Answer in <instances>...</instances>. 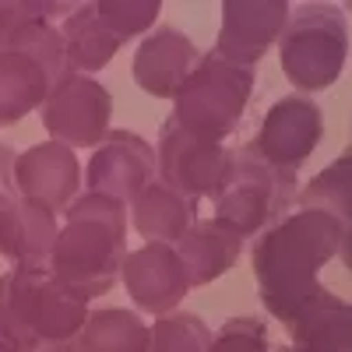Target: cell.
<instances>
[{
	"instance_id": "obj_6",
	"label": "cell",
	"mask_w": 352,
	"mask_h": 352,
	"mask_svg": "<svg viewBox=\"0 0 352 352\" xmlns=\"http://www.w3.org/2000/svg\"><path fill=\"white\" fill-rule=\"evenodd\" d=\"M345 18L324 4H307L292 14L278 36V56L285 78L300 92L331 88L345 64Z\"/></svg>"
},
{
	"instance_id": "obj_24",
	"label": "cell",
	"mask_w": 352,
	"mask_h": 352,
	"mask_svg": "<svg viewBox=\"0 0 352 352\" xmlns=\"http://www.w3.org/2000/svg\"><path fill=\"white\" fill-rule=\"evenodd\" d=\"M349 173H352V159L342 155L320 176H314L303 190V208H320V212H331L349 222V190H352Z\"/></svg>"
},
{
	"instance_id": "obj_20",
	"label": "cell",
	"mask_w": 352,
	"mask_h": 352,
	"mask_svg": "<svg viewBox=\"0 0 352 352\" xmlns=\"http://www.w3.org/2000/svg\"><path fill=\"white\" fill-rule=\"evenodd\" d=\"M56 32H60V43H64L67 74H96L113 60L116 50H120V39L106 28L96 4L71 8L67 21L56 28Z\"/></svg>"
},
{
	"instance_id": "obj_15",
	"label": "cell",
	"mask_w": 352,
	"mask_h": 352,
	"mask_svg": "<svg viewBox=\"0 0 352 352\" xmlns=\"http://www.w3.org/2000/svg\"><path fill=\"white\" fill-rule=\"evenodd\" d=\"M194 64H197V46L190 43V36H184L180 28L162 25L138 46L131 74L148 96L173 99L176 88L194 71Z\"/></svg>"
},
{
	"instance_id": "obj_9",
	"label": "cell",
	"mask_w": 352,
	"mask_h": 352,
	"mask_svg": "<svg viewBox=\"0 0 352 352\" xmlns=\"http://www.w3.org/2000/svg\"><path fill=\"white\" fill-rule=\"evenodd\" d=\"M155 180V152L152 144L131 131H109L85 169L88 194H102L131 208V201Z\"/></svg>"
},
{
	"instance_id": "obj_7",
	"label": "cell",
	"mask_w": 352,
	"mask_h": 352,
	"mask_svg": "<svg viewBox=\"0 0 352 352\" xmlns=\"http://www.w3.org/2000/svg\"><path fill=\"white\" fill-rule=\"evenodd\" d=\"M39 113H43V127L50 131L53 141L67 144V148H96L109 134L113 96L96 78L67 74L50 88Z\"/></svg>"
},
{
	"instance_id": "obj_11",
	"label": "cell",
	"mask_w": 352,
	"mask_h": 352,
	"mask_svg": "<svg viewBox=\"0 0 352 352\" xmlns=\"http://www.w3.org/2000/svg\"><path fill=\"white\" fill-rule=\"evenodd\" d=\"M289 21L285 0H229L222 4V28L215 39V56L226 64L250 67L268 53Z\"/></svg>"
},
{
	"instance_id": "obj_17",
	"label": "cell",
	"mask_w": 352,
	"mask_h": 352,
	"mask_svg": "<svg viewBox=\"0 0 352 352\" xmlns=\"http://www.w3.org/2000/svg\"><path fill=\"white\" fill-rule=\"evenodd\" d=\"M285 331L296 352H349L352 345V310L342 296L320 285L314 296L289 317Z\"/></svg>"
},
{
	"instance_id": "obj_16",
	"label": "cell",
	"mask_w": 352,
	"mask_h": 352,
	"mask_svg": "<svg viewBox=\"0 0 352 352\" xmlns=\"http://www.w3.org/2000/svg\"><path fill=\"white\" fill-rule=\"evenodd\" d=\"M56 212L36 197H14L0 208V254L11 257L21 268L50 264L56 243Z\"/></svg>"
},
{
	"instance_id": "obj_14",
	"label": "cell",
	"mask_w": 352,
	"mask_h": 352,
	"mask_svg": "<svg viewBox=\"0 0 352 352\" xmlns=\"http://www.w3.org/2000/svg\"><path fill=\"white\" fill-rule=\"evenodd\" d=\"M81 187V166L74 148L60 141H43L32 144L28 152H21L14 159V190L21 197H36L43 204H50L53 212L67 208L78 197Z\"/></svg>"
},
{
	"instance_id": "obj_30",
	"label": "cell",
	"mask_w": 352,
	"mask_h": 352,
	"mask_svg": "<svg viewBox=\"0 0 352 352\" xmlns=\"http://www.w3.org/2000/svg\"><path fill=\"white\" fill-rule=\"evenodd\" d=\"M272 352H296V349H292V345H285V349H272Z\"/></svg>"
},
{
	"instance_id": "obj_25",
	"label": "cell",
	"mask_w": 352,
	"mask_h": 352,
	"mask_svg": "<svg viewBox=\"0 0 352 352\" xmlns=\"http://www.w3.org/2000/svg\"><path fill=\"white\" fill-rule=\"evenodd\" d=\"M99 8V18L106 21V28L124 43H131L134 36L148 32V28L159 21V4L155 0H134V4H127V0H102Z\"/></svg>"
},
{
	"instance_id": "obj_1",
	"label": "cell",
	"mask_w": 352,
	"mask_h": 352,
	"mask_svg": "<svg viewBox=\"0 0 352 352\" xmlns=\"http://www.w3.org/2000/svg\"><path fill=\"white\" fill-rule=\"evenodd\" d=\"M331 257H349L345 219L320 208H300L268 226L250 254L264 310L289 324V317L320 289L317 272Z\"/></svg>"
},
{
	"instance_id": "obj_26",
	"label": "cell",
	"mask_w": 352,
	"mask_h": 352,
	"mask_svg": "<svg viewBox=\"0 0 352 352\" xmlns=\"http://www.w3.org/2000/svg\"><path fill=\"white\" fill-rule=\"evenodd\" d=\"M208 352H272L268 324L261 317H229L212 335Z\"/></svg>"
},
{
	"instance_id": "obj_3",
	"label": "cell",
	"mask_w": 352,
	"mask_h": 352,
	"mask_svg": "<svg viewBox=\"0 0 352 352\" xmlns=\"http://www.w3.org/2000/svg\"><path fill=\"white\" fill-rule=\"evenodd\" d=\"M85 317L88 300L71 292L50 272V264H14L8 275H0V331L11 335L21 352L50 342H74Z\"/></svg>"
},
{
	"instance_id": "obj_13",
	"label": "cell",
	"mask_w": 352,
	"mask_h": 352,
	"mask_svg": "<svg viewBox=\"0 0 352 352\" xmlns=\"http://www.w3.org/2000/svg\"><path fill=\"white\" fill-rule=\"evenodd\" d=\"M320 134H324V113H320V106L303 96H285L264 116L254 148L272 166L296 169L300 162L310 159Z\"/></svg>"
},
{
	"instance_id": "obj_22",
	"label": "cell",
	"mask_w": 352,
	"mask_h": 352,
	"mask_svg": "<svg viewBox=\"0 0 352 352\" xmlns=\"http://www.w3.org/2000/svg\"><path fill=\"white\" fill-rule=\"evenodd\" d=\"M148 349V324L134 310H96L85 317L78 331V352H144Z\"/></svg>"
},
{
	"instance_id": "obj_29",
	"label": "cell",
	"mask_w": 352,
	"mask_h": 352,
	"mask_svg": "<svg viewBox=\"0 0 352 352\" xmlns=\"http://www.w3.org/2000/svg\"><path fill=\"white\" fill-rule=\"evenodd\" d=\"M0 352H21V349L14 345V338H11V335H4V331H0Z\"/></svg>"
},
{
	"instance_id": "obj_8",
	"label": "cell",
	"mask_w": 352,
	"mask_h": 352,
	"mask_svg": "<svg viewBox=\"0 0 352 352\" xmlns=\"http://www.w3.org/2000/svg\"><path fill=\"white\" fill-rule=\"evenodd\" d=\"M71 4H43V0H0V53H21L36 60L50 81L67 78L60 32L50 25L53 14H67Z\"/></svg>"
},
{
	"instance_id": "obj_27",
	"label": "cell",
	"mask_w": 352,
	"mask_h": 352,
	"mask_svg": "<svg viewBox=\"0 0 352 352\" xmlns=\"http://www.w3.org/2000/svg\"><path fill=\"white\" fill-rule=\"evenodd\" d=\"M14 159L18 155L8 148V144H0V208L18 197V190H14Z\"/></svg>"
},
{
	"instance_id": "obj_19",
	"label": "cell",
	"mask_w": 352,
	"mask_h": 352,
	"mask_svg": "<svg viewBox=\"0 0 352 352\" xmlns=\"http://www.w3.org/2000/svg\"><path fill=\"white\" fill-rule=\"evenodd\" d=\"M131 215H134V229L148 243L173 247L197 222V201L180 194V190H173L169 184H162L155 176V180L131 201Z\"/></svg>"
},
{
	"instance_id": "obj_21",
	"label": "cell",
	"mask_w": 352,
	"mask_h": 352,
	"mask_svg": "<svg viewBox=\"0 0 352 352\" xmlns=\"http://www.w3.org/2000/svg\"><path fill=\"white\" fill-rule=\"evenodd\" d=\"M50 74L21 53H0V127L25 120L50 96Z\"/></svg>"
},
{
	"instance_id": "obj_12",
	"label": "cell",
	"mask_w": 352,
	"mask_h": 352,
	"mask_svg": "<svg viewBox=\"0 0 352 352\" xmlns=\"http://www.w3.org/2000/svg\"><path fill=\"white\" fill-rule=\"evenodd\" d=\"M120 278L131 292V300L152 317L173 314L176 303H184V296L190 292L180 257L166 243H144L134 254H127L120 264Z\"/></svg>"
},
{
	"instance_id": "obj_4",
	"label": "cell",
	"mask_w": 352,
	"mask_h": 352,
	"mask_svg": "<svg viewBox=\"0 0 352 352\" xmlns=\"http://www.w3.org/2000/svg\"><path fill=\"white\" fill-rule=\"evenodd\" d=\"M300 180L292 169L272 166L254 141L232 148L226 159L222 184L212 194L215 197V222L232 229L240 240L257 236L278 219H285L289 204L296 201Z\"/></svg>"
},
{
	"instance_id": "obj_5",
	"label": "cell",
	"mask_w": 352,
	"mask_h": 352,
	"mask_svg": "<svg viewBox=\"0 0 352 352\" xmlns=\"http://www.w3.org/2000/svg\"><path fill=\"white\" fill-rule=\"evenodd\" d=\"M250 92H254L250 67L226 64L222 56L204 53L194 64V71L187 74V81L176 88L173 120L184 131H190L194 138L222 144V138L236 131L240 116L250 102Z\"/></svg>"
},
{
	"instance_id": "obj_2",
	"label": "cell",
	"mask_w": 352,
	"mask_h": 352,
	"mask_svg": "<svg viewBox=\"0 0 352 352\" xmlns=\"http://www.w3.org/2000/svg\"><path fill=\"white\" fill-rule=\"evenodd\" d=\"M127 257V208L102 194H81L67 204V222L56 232L50 272L81 300H96L116 285Z\"/></svg>"
},
{
	"instance_id": "obj_10",
	"label": "cell",
	"mask_w": 352,
	"mask_h": 352,
	"mask_svg": "<svg viewBox=\"0 0 352 352\" xmlns=\"http://www.w3.org/2000/svg\"><path fill=\"white\" fill-rule=\"evenodd\" d=\"M226 159H229V152L222 144L194 138L173 116L162 124V144L155 155V169L162 173L159 180L169 184L173 190H180L194 201L204 194H215L222 184V173H226Z\"/></svg>"
},
{
	"instance_id": "obj_18",
	"label": "cell",
	"mask_w": 352,
	"mask_h": 352,
	"mask_svg": "<svg viewBox=\"0 0 352 352\" xmlns=\"http://www.w3.org/2000/svg\"><path fill=\"white\" fill-rule=\"evenodd\" d=\"M173 250L184 264L190 289H197V285L215 282L219 275H226L232 264L240 261L243 240L215 219H197L184 236L173 243Z\"/></svg>"
},
{
	"instance_id": "obj_28",
	"label": "cell",
	"mask_w": 352,
	"mask_h": 352,
	"mask_svg": "<svg viewBox=\"0 0 352 352\" xmlns=\"http://www.w3.org/2000/svg\"><path fill=\"white\" fill-rule=\"evenodd\" d=\"M28 352H78V345L74 342H50V345H36Z\"/></svg>"
},
{
	"instance_id": "obj_23",
	"label": "cell",
	"mask_w": 352,
	"mask_h": 352,
	"mask_svg": "<svg viewBox=\"0 0 352 352\" xmlns=\"http://www.w3.org/2000/svg\"><path fill=\"white\" fill-rule=\"evenodd\" d=\"M212 331L197 314L173 310L148 328V349L144 352H208Z\"/></svg>"
}]
</instances>
